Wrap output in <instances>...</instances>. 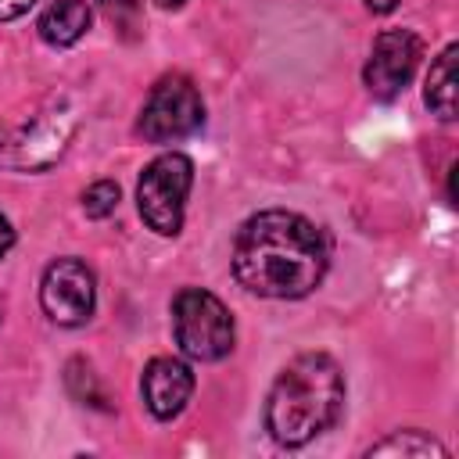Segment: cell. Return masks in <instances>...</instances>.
Segmentation results:
<instances>
[{
  "label": "cell",
  "instance_id": "cell-18",
  "mask_svg": "<svg viewBox=\"0 0 459 459\" xmlns=\"http://www.w3.org/2000/svg\"><path fill=\"white\" fill-rule=\"evenodd\" d=\"M154 4H158V7H165V11H176V7H183L186 0H154Z\"/></svg>",
  "mask_w": 459,
  "mask_h": 459
},
{
  "label": "cell",
  "instance_id": "cell-6",
  "mask_svg": "<svg viewBox=\"0 0 459 459\" xmlns=\"http://www.w3.org/2000/svg\"><path fill=\"white\" fill-rule=\"evenodd\" d=\"M39 301L57 326H82L93 316V301H97L93 273L79 258L50 262L39 283Z\"/></svg>",
  "mask_w": 459,
  "mask_h": 459
},
{
  "label": "cell",
  "instance_id": "cell-9",
  "mask_svg": "<svg viewBox=\"0 0 459 459\" xmlns=\"http://www.w3.org/2000/svg\"><path fill=\"white\" fill-rule=\"evenodd\" d=\"M72 129H75L72 111H65V108L39 111V115L32 118V126H25V133L11 143V147H14V158H11V161H14L18 169H47L50 161L61 158V151H65Z\"/></svg>",
  "mask_w": 459,
  "mask_h": 459
},
{
  "label": "cell",
  "instance_id": "cell-8",
  "mask_svg": "<svg viewBox=\"0 0 459 459\" xmlns=\"http://www.w3.org/2000/svg\"><path fill=\"white\" fill-rule=\"evenodd\" d=\"M140 394H143V405L151 409L154 420H172L186 409V402L194 394V373L183 359L158 355L143 366Z\"/></svg>",
  "mask_w": 459,
  "mask_h": 459
},
{
  "label": "cell",
  "instance_id": "cell-3",
  "mask_svg": "<svg viewBox=\"0 0 459 459\" xmlns=\"http://www.w3.org/2000/svg\"><path fill=\"white\" fill-rule=\"evenodd\" d=\"M172 333L183 355L215 362L233 348V316L204 287H183L172 301Z\"/></svg>",
  "mask_w": 459,
  "mask_h": 459
},
{
  "label": "cell",
  "instance_id": "cell-5",
  "mask_svg": "<svg viewBox=\"0 0 459 459\" xmlns=\"http://www.w3.org/2000/svg\"><path fill=\"white\" fill-rule=\"evenodd\" d=\"M204 122V100L186 75H165L151 86L140 108V136L147 143H172L197 133Z\"/></svg>",
  "mask_w": 459,
  "mask_h": 459
},
{
  "label": "cell",
  "instance_id": "cell-16",
  "mask_svg": "<svg viewBox=\"0 0 459 459\" xmlns=\"http://www.w3.org/2000/svg\"><path fill=\"white\" fill-rule=\"evenodd\" d=\"M11 244H14V230H11L7 215H0V258L11 251Z\"/></svg>",
  "mask_w": 459,
  "mask_h": 459
},
{
  "label": "cell",
  "instance_id": "cell-2",
  "mask_svg": "<svg viewBox=\"0 0 459 459\" xmlns=\"http://www.w3.org/2000/svg\"><path fill=\"white\" fill-rule=\"evenodd\" d=\"M344 405V373L323 351H305L290 359L269 387L265 430L273 441L298 448L316 434L330 430Z\"/></svg>",
  "mask_w": 459,
  "mask_h": 459
},
{
  "label": "cell",
  "instance_id": "cell-11",
  "mask_svg": "<svg viewBox=\"0 0 459 459\" xmlns=\"http://www.w3.org/2000/svg\"><path fill=\"white\" fill-rule=\"evenodd\" d=\"M36 29L50 47H72L90 29V7H86V0H57L39 14Z\"/></svg>",
  "mask_w": 459,
  "mask_h": 459
},
{
  "label": "cell",
  "instance_id": "cell-4",
  "mask_svg": "<svg viewBox=\"0 0 459 459\" xmlns=\"http://www.w3.org/2000/svg\"><path fill=\"white\" fill-rule=\"evenodd\" d=\"M190 183H194V161L186 154H179V151L158 154L143 169V176L136 183V204H140L143 222L154 233H161V237H176L179 233Z\"/></svg>",
  "mask_w": 459,
  "mask_h": 459
},
{
  "label": "cell",
  "instance_id": "cell-14",
  "mask_svg": "<svg viewBox=\"0 0 459 459\" xmlns=\"http://www.w3.org/2000/svg\"><path fill=\"white\" fill-rule=\"evenodd\" d=\"M115 208H118V183H111V179H97L82 194V212L90 219H108Z\"/></svg>",
  "mask_w": 459,
  "mask_h": 459
},
{
  "label": "cell",
  "instance_id": "cell-15",
  "mask_svg": "<svg viewBox=\"0 0 459 459\" xmlns=\"http://www.w3.org/2000/svg\"><path fill=\"white\" fill-rule=\"evenodd\" d=\"M36 0H0V22H14L22 18Z\"/></svg>",
  "mask_w": 459,
  "mask_h": 459
},
{
  "label": "cell",
  "instance_id": "cell-17",
  "mask_svg": "<svg viewBox=\"0 0 459 459\" xmlns=\"http://www.w3.org/2000/svg\"><path fill=\"white\" fill-rule=\"evenodd\" d=\"M366 7H369L373 14H391V11L398 7V0H366Z\"/></svg>",
  "mask_w": 459,
  "mask_h": 459
},
{
  "label": "cell",
  "instance_id": "cell-1",
  "mask_svg": "<svg viewBox=\"0 0 459 459\" xmlns=\"http://www.w3.org/2000/svg\"><path fill=\"white\" fill-rule=\"evenodd\" d=\"M330 265L326 233L298 212L269 208L251 215L233 240V276L258 298H305Z\"/></svg>",
  "mask_w": 459,
  "mask_h": 459
},
{
  "label": "cell",
  "instance_id": "cell-10",
  "mask_svg": "<svg viewBox=\"0 0 459 459\" xmlns=\"http://www.w3.org/2000/svg\"><path fill=\"white\" fill-rule=\"evenodd\" d=\"M455 61H459V47H455V43H448V47L434 57L430 75H427V90H423L427 108H430L441 122H452V118H455V97H459Z\"/></svg>",
  "mask_w": 459,
  "mask_h": 459
},
{
  "label": "cell",
  "instance_id": "cell-19",
  "mask_svg": "<svg viewBox=\"0 0 459 459\" xmlns=\"http://www.w3.org/2000/svg\"><path fill=\"white\" fill-rule=\"evenodd\" d=\"M0 319H4V305H0Z\"/></svg>",
  "mask_w": 459,
  "mask_h": 459
},
{
  "label": "cell",
  "instance_id": "cell-13",
  "mask_svg": "<svg viewBox=\"0 0 459 459\" xmlns=\"http://www.w3.org/2000/svg\"><path fill=\"white\" fill-rule=\"evenodd\" d=\"M100 11L118 29L122 39H136L140 36V29H143V7H140V0H100Z\"/></svg>",
  "mask_w": 459,
  "mask_h": 459
},
{
  "label": "cell",
  "instance_id": "cell-7",
  "mask_svg": "<svg viewBox=\"0 0 459 459\" xmlns=\"http://www.w3.org/2000/svg\"><path fill=\"white\" fill-rule=\"evenodd\" d=\"M423 57V43L412 29H387L373 39L369 61H366V90L377 100H391L405 90L416 65Z\"/></svg>",
  "mask_w": 459,
  "mask_h": 459
},
{
  "label": "cell",
  "instance_id": "cell-12",
  "mask_svg": "<svg viewBox=\"0 0 459 459\" xmlns=\"http://www.w3.org/2000/svg\"><path fill=\"white\" fill-rule=\"evenodd\" d=\"M369 455H402V459H445V448L423 430H398L369 448Z\"/></svg>",
  "mask_w": 459,
  "mask_h": 459
}]
</instances>
